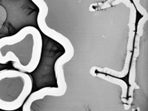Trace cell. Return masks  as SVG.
<instances>
[{"instance_id": "obj_1", "label": "cell", "mask_w": 148, "mask_h": 111, "mask_svg": "<svg viewBox=\"0 0 148 111\" xmlns=\"http://www.w3.org/2000/svg\"><path fill=\"white\" fill-rule=\"evenodd\" d=\"M33 89L32 78L16 70L0 71V110L14 111L25 102Z\"/></svg>"}, {"instance_id": "obj_2", "label": "cell", "mask_w": 148, "mask_h": 111, "mask_svg": "<svg viewBox=\"0 0 148 111\" xmlns=\"http://www.w3.org/2000/svg\"><path fill=\"white\" fill-rule=\"evenodd\" d=\"M124 4L130 8V20L128 23L129 26V35H128L127 47V56L125 59L124 68L121 71H116L113 69H110L108 67H93L90 71V73L92 76H94L96 71L101 72V73L110 74L111 76L117 78H123L127 75L130 69V64L131 60L132 54L133 50V41L135 38V31H136V9L134 5L130 0H114L110 3V6H115L119 4Z\"/></svg>"}, {"instance_id": "obj_3", "label": "cell", "mask_w": 148, "mask_h": 111, "mask_svg": "<svg viewBox=\"0 0 148 111\" xmlns=\"http://www.w3.org/2000/svg\"><path fill=\"white\" fill-rule=\"evenodd\" d=\"M31 1L39 9V14L37 16V23H38V25H39L41 31L49 38H51L56 42L59 43L64 47V51H65L64 53V55L67 56L70 59H72L74 56V47L71 41L64 35L57 32L56 30H53V29L50 28L47 25L45 19L48 14L49 9L45 0H31Z\"/></svg>"}, {"instance_id": "obj_4", "label": "cell", "mask_w": 148, "mask_h": 111, "mask_svg": "<svg viewBox=\"0 0 148 111\" xmlns=\"http://www.w3.org/2000/svg\"><path fill=\"white\" fill-rule=\"evenodd\" d=\"M98 76V77L101 78V79H104V80L110 82H111V83H114V84H119L121 88H122V90H123L122 95H121V97H122V100H123V101L125 103V99L126 98V96H127V87L126 84H124V85H121V84L124 82V81L118 79V82H116V79H117V78L110 77V76H106V75H104V73L96 74V76Z\"/></svg>"}, {"instance_id": "obj_5", "label": "cell", "mask_w": 148, "mask_h": 111, "mask_svg": "<svg viewBox=\"0 0 148 111\" xmlns=\"http://www.w3.org/2000/svg\"><path fill=\"white\" fill-rule=\"evenodd\" d=\"M113 1H114V0H108V1H106V2H104V3L92 4V5H90V7H92V6H94V5H99L100 9L108 8L110 7V3L112 2H113Z\"/></svg>"}]
</instances>
